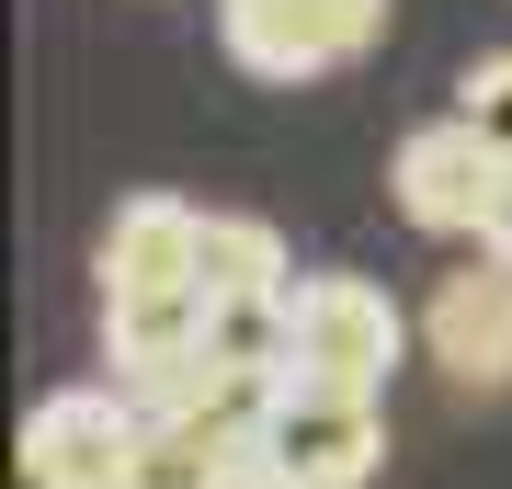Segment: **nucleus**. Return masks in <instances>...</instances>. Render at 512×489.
<instances>
[{
    "mask_svg": "<svg viewBox=\"0 0 512 489\" xmlns=\"http://www.w3.org/2000/svg\"><path fill=\"white\" fill-rule=\"evenodd\" d=\"M399 342H410V319L387 308V285H365V273H296L285 285V387L376 399Z\"/></svg>",
    "mask_w": 512,
    "mask_h": 489,
    "instance_id": "f257e3e1",
    "label": "nucleus"
},
{
    "mask_svg": "<svg viewBox=\"0 0 512 489\" xmlns=\"http://www.w3.org/2000/svg\"><path fill=\"white\" fill-rule=\"evenodd\" d=\"M217 35L251 80H319L387 35V0H217Z\"/></svg>",
    "mask_w": 512,
    "mask_h": 489,
    "instance_id": "f03ea898",
    "label": "nucleus"
},
{
    "mask_svg": "<svg viewBox=\"0 0 512 489\" xmlns=\"http://www.w3.org/2000/svg\"><path fill=\"white\" fill-rule=\"evenodd\" d=\"M137 467V399L126 387H57L23 421V489H126Z\"/></svg>",
    "mask_w": 512,
    "mask_h": 489,
    "instance_id": "7ed1b4c3",
    "label": "nucleus"
},
{
    "mask_svg": "<svg viewBox=\"0 0 512 489\" xmlns=\"http://www.w3.org/2000/svg\"><path fill=\"white\" fill-rule=\"evenodd\" d=\"M387 182H399V217H410V228L478 239V228H490V194H501V148L478 137L467 114H444V126H410V137H399Z\"/></svg>",
    "mask_w": 512,
    "mask_h": 489,
    "instance_id": "20e7f679",
    "label": "nucleus"
},
{
    "mask_svg": "<svg viewBox=\"0 0 512 489\" xmlns=\"http://www.w3.org/2000/svg\"><path fill=\"white\" fill-rule=\"evenodd\" d=\"M262 455L308 489H365L387 467V410L376 399H342V387H285L274 421H262Z\"/></svg>",
    "mask_w": 512,
    "mask_h": 489,
    "instance_id": "39448f33",
    "label": "nucleus"
},
{
    "mask_svg": "<svg viewBox=\"0 0 512 489\" xmlns=\"http://www.w3.org/2000/svg\"><path fill=\"white\" fill-rule=\"evenodd\" d=\"M421 342H433V364H444L456 387L501 399V387H512V262L478 251L467 273H444L433 308H421Z\"/></svg>",
    "mask_w": 512,
    "mask_h": 489,
    "instance_id": "423d86ee",
    "label": "nucleus"
},
{
    "mask_svg": "<svg viewBox=\"0 0 512 489\" xmlns=\"http://www.w3.org/2000/svg\"><path fill=\"white\" fill-rule=\"evenodd\" d=\"M194 251H205V217L183 194H126L103 217V308L114 296H205Z\"/></svg>",
    "mask_w": 512,
    "mask_h": 489,
    "instance_id": "0eeeda50",
    "label": "nucleus"
},
{
    "mask_svg": "<svg viewBox=\"0 0 512 489\" xmlns=\"http://www.w3.org/2000/svg\"><path fill=\"white\" fill-rule=\"evenodd\" d=\"M274 455H262L251 421H217V410H160L137 421V467L126 489H251Z\"/></svg>",
    "mask_w": 512,
    "mask_h": 489,
    "instance_id": "6e6552de",
    "label": "nucleus"
},
{
    "mask_svg": "<svg viewBox=\"0 0 512 489\" xmlns=\"http://www.w3.org/2000/svg\"><path fill=\"white\" fill-rule=\"evenodd\" d=\"M194 273H205V308H217V296H285V285H296L285 239L262 228V217H205V251H194Z\"/></svg>",
    "mask_w": 512,
    "mask_h": 489,
    "instance_id": "1a4fd4ad",
    "label": "nucleus"
},
{
    "mask_svg": "<svg viewBox=\"0 0 512 489\" xmlns=\"http://www.w3.org/2000/svg\"><path fill=\"white\" fill-rule=\"evenodd\" d=\"M205 353L217 364H274L285 376V296H217V308H205Z\"/></svg>",
    "mask_w": 512,
    "mask_h": 489,
    "instance_id": "9d476101",
    "label": "nucleus"
},
{
    "mask_svg": "<svg viewBox=\"0 0 512 489\" xmlns=\"http://www.w3.org/2000/svg\"><path fill=\"white\" fill-rule=\"evenodd\" d=\"M456 114H467V126L512 160V57H478V69L456 80Z\"/></svg>",
    "mask_w": 512,
    "mask_h": 489,
    "instance_id": "9b49d317",
    "label": "nucleus"
},
{
    "mask_svg": "<svg viewBox=\"0 0 512 489\" xmlns=\"http://www.w3.org/2000/svg\"><path fill=\"white\" fill-rule=\"evenodd\" d=\"M478 251L512 262V160H501V194H490V228H478Z\"/></svg>",
    "mask_w": 512,
    "mask_h": 489,
    "instance_id": "f8f14e48",
    "label": "nucleus"
},
{
    "mask_svg": "<svg viewBox=\"0 0 512 489\" xmlns=\"http://www.w3.org/2000/svg\"><path fill=\"white\" fill-rule=\"evenodd\" d=\"M251 489H308V478H285V467H262V478H251Z\"/></svg>",
    "mask_w": 512,
    "mask_h": 489,
    "instance_id": "ddd939ff",
    "label": "nucleus"
}]
</instances>
